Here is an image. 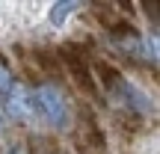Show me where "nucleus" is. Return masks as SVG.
<instances>
[{"label": "nucleus", "instance_id": "f257e3e1", "mask_svg": "<svg viewBox=\"0 0 160 154\" xmlns=\"http://www.w3.org/2000/svg\"><path fill=\"white\" fill-rule=\"evenodd\" d=\"M71 145L77 154H107V137L101 133L89 107H80L77 113V122L71 127Z\"/></svg>", "mask_w": 160, "mask_h": 154}, {"label": "nucleus", "instance_id": "f03ea898", "mask_svg": "<svg viewBox=\"0 0 160 154\" xmlns=\"http://www.w3.org/2000/svg\"><path fill=\"white\" fill-rule=\"evenodd\" d=\"M33 104L39 110V116L51 127H65L68 125V104H65V95L59 92V86L39 83L36 92H33Z\"/></svg>", "mask_w": 160, "mask_h": 154}, {"label": "nucleus", "instance_id": "7ed1b4c3", "mask_svg": "<svg viewBox=\"0 0 160 154\" xmlns=\"http://www.w3.org/2000/svg\"><path fill=\"white\" fill-rule=\"evenodd\" d=\"M59 57H62L65 68H68L71 80H74V86H80V89L89 92V95H95V92H98V86H95V74H92L89 57H86L83 47H77V45H65L62 51H59Z\"/></svg>", "mask_w": 160, "mask_h": 154}, {"label": "nucleus", "instance_id": "20e7f679", "mask_svg": "<svg viewBox=\"0 0 160 154\" xmlns=\"http://www.w3.org/2000/svg\"><path fill=\"white\" fill-rule=\"evenodd\" d=\"M3 110L12 122H30L36 116V104H33V89L24 83H12L9 92H6Z\"/></svg>", "mask_w": 160, "mask_h": 154}, {"label": "nucleus", "instance_id": "39448f33", "mask_svg": "<svg viewBox=\"0 0 160 154\" xmlns=\"http://www.w3.org/2000/svg\"><path fill=\"white\" fill-rule=\"evenodd\" d=\"M77 9H80L77 0H59V3H53L51 6V24H53V27H62V24L68 21V15L77 12Z\"/></svg>", "mask_w": 160, "mask_h": 154}, {"label": "nucleus", "instance_id": "423d86ee", "mask_svg": "<svg viewBox=\"0 0 160 154\" xmlns=\"http://www.w3.org/2000/svg\"><path fill=\"white\" fill-rule=\"evenodd\" d=\"M12 83H15L12 80V68L6 65V59H0V92H9Z\"/></svg>", "mask_w": 160, "mask_h": 154}, {"label": "nucleus", "instance_id": "0eeeda50", "mask_svg": "<svg viewBox=\"0 0 160 154\" xmlns=\"http://www.w3.org/2000/svg\"><path fill=\"white\" fill-rule=\"evenodd\" d=\"M6 154H27V145L24 142H12L9 148H6Z\"/></svg>", "mask_w": 160, "mask_h": 154}, {"label": "nucleus", "instance_id": "6e6552de", "mask_svg": "<svg viewBox=\"0 0 160 154\" xmlns=\"http://www.w3.org/2000/svg\"><path fill=\"white\" fill-rule=\"evenodd\" d=\"M0 127H3V113H0Z\"/></svg>", "mask_w": 160, "mask_h": 154}]
</instances>
